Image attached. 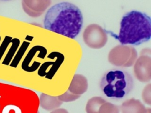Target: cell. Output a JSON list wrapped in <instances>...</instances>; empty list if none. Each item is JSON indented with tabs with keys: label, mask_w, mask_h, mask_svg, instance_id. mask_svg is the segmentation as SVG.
Here are the masks:
<instances>
[{
	"label": "cell",
	"mask_w": 151,
	"mask_h": 113,
	"mask_svg": "<svg viewBox=\"0 0 151 113\" xmlns=\"http://www.w3.org/2000/svg\"><path fill=\"white\" fill-rule=\"evenodd\" d=\"M83 18L80 9L74 4L63 2L52 6L44 19V28L69 38H75L83 26Z\"/></svg>",
	"instance_id": "cell-1"
},
{
	"label": "cell",
	"mask_w": 151,
	"mask_h": 113,
	"mask_svg": "<svg viewBox=\"0 0 151 113\" xmlns=\"http://www.w3.org/2000/svg\"><path fill=\"white\" fill-rule=\"evenodd\" d=\"M151 38V20L145 13L132 11L126 13L120 22L119 33L116 36L121 45H139Z\"/></svg>",
	"instance_id": "cell-2"
},
{
	"label": "cell",
	"mask_w": 151,
	"mask_h": 113,
	"mask_svg": "<svg viewBox=\"0 0 151 113\" xmlns=\"http://www.w3.org/2000/svg\"><path fill=\"white\" fill-rule=\"evenodd\" d=\"M133 79L130 74L121 69L113 68L103 75L100 87L103 95L113 100L124 98L133 88Z\"/></svg>",
	"instance_id": "cell-3"
},
{
	"label": "cell",
	"mask_w": 151,
	"mask_h": 113,
	"mask_svg": "<svg viewBox=\"0 0 151 113\" xmlns=\"http://www.w3.org/2000/svg\"><path fill=\"white\" fill-rule=\"evenodd\" d=\"M137 57L136 49L128 45H119L113 47L108 54L109 62L115 66L130 67Z\"/></svg>",
	"instance_id": "cell-4"
},
{
	"label": "cell",
	"mask_w": 151,
	"mask_h": 113,
	"mask_svg": "<svg viewBox=\"0 0 151 113\" xmlns=\"http://www.w3.org/2000/svg\"><path fill=\"white\" fill-rule=\"evenodd\" d=\"M83 38L85 44L92 49L102 48L108 40L106 31L96 24H90L85 28Z\"/></svg>",
	"instance_id": "cell-5"
},
{
	"label": "cell",
	"mask_w": 151,
	"mask_h": 113,
	"mask_svg": "<svg viewBox=\"0 0 151 113\" xmlns=\"http://www.w3.org/2000/svg\"><path fill=\"white\" fill-rule=\"evenodd\" d=\"M133 71L136 78L142 82H147L151 79V58L147 52H140L134 63Z\"/></svg>",
	"instance_id": "cell-6"
},
{
	"label": "cell",
	"mask_w": 151,
	"mask_h": 113,
	"mask_svg": "<svg viewBox=\"0 0 151 113\" xmlns=\"http://www.w3.org/2000/svg\"><path fill=\"white\" fill-rule=\"evenodd\" d=\"M51 0H22L24 11L30 16L36 18L41 16L50 6Z\"/></svg>",
	"instance_id": "cell-7"
},
{
	"label": "cell",
	"mask_w": 151,
	"mask_h": 113,
	"mask_svg": "<svg viewBox=\"0 0 151 113\" xmlns=\"http://www.w3.org/2000/svg\"><path fill=\"white\" fill-rule=\"evenodd\" d=\"M122 113H147L146 108L139 99L130 98L125 100L119 107Z\"/></svg>",
	"instance_id": "cell-8"
},
{
	"label": "cell",
	"mask_w": 151,
	"mask_h": 113,
	"mask_svg": "<svg viewBox=\"0 0 151 113\" xmlns=\"http://www.w3.org/2000/svg\"><path fill=\"white\" fill-rule=\"evenodd\" d=\"M88 81L87 78L81 74H75L71 81L68 90L73 94L81 95L87 91Z\"/></svg>",
	"instance_id": "cell-9"
},
{
	"label": "cell",
	"mask_w": 151,
	"mask_h": 113,
	"mask_svg": "<svg viewBox=\"0 0 151 113\" xmlns=\"http://www.w3.org/2000/svg\"><path fill=\"white\" fill-rule=\"evenodd\" d=\"M63 104L60 101L58 97L51 96L48 94L42 93L40 97V107L48 111H52L58 108Z\"/></svg>",
	"instance_id": "cell-10"
},
{
	"label": "cell",
	"mask_w": 151,
	"mask_h": 113,
	"mask_svg": "<svg viewBox=\"0 0 151 113\" xmlns=\"http://www.w3.org/2000/svg\"><path fill=\"white\" fill-rule=\"evenodd\" d=\"M106 101L101 97H93L89 99L86 104V113H98L100 105Z\"/></svg>",
	"instance_id": "cell-11"
},
{
	"label": "cell",
	"mask_w": 151,
	"mask_h": 113,
	"mask_svg": "<svg viewBox=\"0 0 151 113\" xmlns=\"http://www.w3.org/2000/svg\"><path fill=\"white\" fill-rule=\"evenodd\" d=\"M98 113H120V108L117 105L106 101L100 105Z\"/></svg>",
	"instance_id": "cell-12"
},
{
	"label": "cell",
	"mask_w": 151,
	"mask_h": 113,
	"mask_svg": "<svg viewBox=\"0 0 151 113\" xmlns=\"http://www.w3.org/2000/svg\"><path fill=\"white\" fill-rule=\"evenodd\" d=\"M80 97V95L73 94L68 90H67L65 92H64L63 94H61L59 96H58V98L60 101L61 102H72L77 100Z\"/></svg>",
	"instance_id": "cell-13"
},
{
	"label": "cell",
	"mask_w": 151,
	"mask_h": 113,
	"mask_svg": "<svg viewBox=\"0 0 151 113\" xmlns=\"http://www.w3.org/2000/svg\"><path fill=\"white\" fill-rule=\"evenodd\" d=\"M142 97L145 103L151 105V84H149L145 87L142 91Z\"/></svg>",
	"instance_id": "cell-14"
},
{
	"label": "cell",
	"mask_w": 151,
	"mask_h": 113,
	"mask_svg": "<svg viewBox=\"0 0 151 113\" xmlns=\"http://www.w3.org/2000/svg\"><path fill=\"white\" fill-rule=\"evenodd\" d=\"M50 113H68V112L64 108H57L52 111Z\"/></svg>",
	"instance_id": "cell-15"
},
{
	"label": "cell",
	"mask_w": 151,
	"mask_h": 113,
	"mask_svg": "<svg viewBox=\"0 0 151 113\" xmlns=\"http://www.w3.org/2000/svg\"><path fill=\"white\" fill-rule=\"evenodd\" d=\"M147 113H151V109L150 108H147Z\"/></svg>",
	"instance_id": "cell-16"
}]
</instances>
